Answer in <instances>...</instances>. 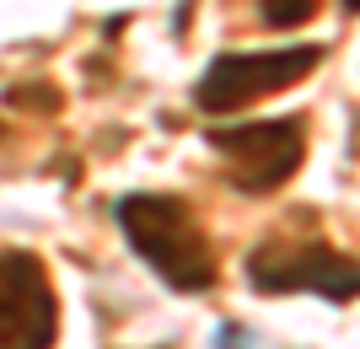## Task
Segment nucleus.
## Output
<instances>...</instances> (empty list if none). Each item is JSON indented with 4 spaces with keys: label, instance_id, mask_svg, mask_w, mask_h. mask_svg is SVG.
Wrapping results in <instances>:
<instances>
[{
    "label": "nucleus",
    "instance_id": "423d86ee",
    "mask_svg": "<svg viewBox=\"0 0 360 349\" xmlns=\"http://www.w3.org/2000/svg\"><path fill=\"white\" fill-rule=\"evenodd\" d=\"M317 6L323 0H258V16H264V27H301L317 16Z\"/></svg>",
    "mask_w": 360,
    "mask_h": 349
},
{
    "label": "nucleus",
    "instance_id": "39448f33",
    "mask_svg": "<svg viewBox=\"0 0 360 349\" xmlns=\"http://www.w3.org/2000/svg\"><path fill=\"white\" fill-rule=\"evenodd\" d=\"M60 334V301L38 253L0 247V349H49Z\"/></svg>",
    "mask_w": 360,
    "mask_h": 349
},
{
    "label": "nucleus",
    "instance_id": "7ed1b4c3",
    "mask_svg": "<svg viewBox=\"0 0 360 349\" xmlns=\"http://www.w3.org/2000/svg\"><path fill=\"white\" fill-rule=\"evenodd\" d=\"M248 285L264 296L312 290L328 301H349V296H360V263L333 253L317 237H269L248 253Z\"/></svg>",
    "mask_w": 360,
    "mask_h": 349
},
{
    "label": "nucleus",
    "instance_id": "f257e3e1",
    "mask_svg": "<svg viewBox=\"0 0 360 349\" xmlns=\"http://www.w3.org/2000/svg\"><path fill=\"white\" fill-rule=\"evenodd\" d=\"M124 242L135 247V258L150 263L156 279L172 290L194 296V290L215 285V247L199 226V215L183 204L178 194H124L113 204Z\"/></svg>",
    "mask_w": 360,
    "mask_h": 349
},
{
    "label": "nucleus",
    "instance_id": "20e7f679",
    "mask_svg": "<svg viewBox=\"0 0 360 349\" xmlns=\"http://www.w3.org/2000/svg\"><path fill=\"white\" fill-rule=\"evenodd\" d=\"M210 151L226 162V178L242 194H274L307 156V119H258L210 129Z\"/></svg>",
    "mask_w": 360,
    "mask_h": 349
},
{
    "label": "nucleus",
    "instance_id": "0eeeda50",
    "mask_svg": "<svg viewBox=\"0 0 360 349\" xmlns=\"http://www.w3.org/2000/svg\"><path fill=\"white\" fill-rule=\"evenodd\" d=\"M345 11H360V0H345Z\"/></svg>",
    "mask_w": 360,
    "mask_h": 349
},
{
    "label": "nucleus",
    "instance_id": "f03ea898",
    "mask_svg": "<svg viewBox=\"0 0 360 349\" xmlns=\"http://www.w3.org/2000/svg\"><path fill=\"white\" fill-rule=\"evenodd\" d=\"M323 60V44H296V48H226L215 54L210 70L194 81V103L205 113H237V107L285 91L290 81L312 76Z\"/></svg>",
    "mask_w": 360,
    "mask_h": 349
}]
</instances>
